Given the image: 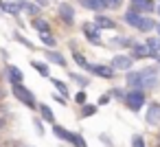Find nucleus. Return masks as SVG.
<instances>
[{
    "mask_svg": "<svg viewBox=\"0 0 160 147\" xmlns=\"http://www.w3.org/2000/svg\"><path fill=\"white\" fill-rule=\"evenodd\" d=\"M123 103H125L132 112H140V110L147 105V92H145V90H125Z\"/></svg>",
    "mask_w": 160,
    "mask_h": 147,
    "instance_id": "obj_2",
    "label": "nucleus"
},
{
    "mask_svg": "<svg viewBox=\"0 0 160 147\" xmlns=\"http://www.w3.org/2000/svg\"><path fill=\"white\" fill-rule=\"evenodd\" d=\"M125 84H127V90H140V84H142V73L140 70H127L125 73Z\"/></svg>",
    "mask_w": 160,
    "mask_h": 147,
    "instance_id": "obj_13",
    "label": "nucleus"
},
{
    "mask_svg": "<svg viewBox=\"0 0 160 147\" xmlns=\"http://www.w3.org/2000/svg\"><path fill=\"white\" fill-rule=\"evenodd\" d=\"M129 9L140 16H151L156 13V0H129Z\"/></svg>",
    "mask_w": 160,
    "mask_h": 147,
    "instance_id": "obj_6",
    "label": "nucleus"
},
{
    "mask_svg": "<svg viewBox=\"0 0 160 147\" xmlns=\"http://www.w3.org/2000/svg\"><path fill=\"white\" fill-rule=\"evenodd\" d=\"M99 140H101L103 145H108V147H114V140H112L108 134H99Z\"/></svg>",
    "mask_w": 160,
    "mask_h": 147,
    "instance_id": "obj_38",
    "label": "nucleus"
},
{
    "mask_svg": "<svg viewBox=\"0 0 160 147\" xmlns=\"http://www.w3.org/2000/svg\"><path fill=\"white\" fill-rule=\"evenodd\" d=\"M16 147H33V145H24V143H18Z\"/></svg>",
    "mask_w": 160,
    "mask_h": 147,
    "instance_id": "obj_46",
    "label": "nucleus"
},
{
    "mask_svg": "<svg viewBox=\"0 0 160 147\" xmlns=\"http://www.w3.org/2000/svg\"><path fill=\"white\" fill-rule=\"evenodd\" d=\"M110 101H112V97H110V94H108V92H103V94H101V97H99V105H108V103H110Z\"/></svg>",
    "mask_w": 160,
    "mask_h": 147,
    "instance_id": "obj_40",
    "label": "nucleus"
},
{
    "mask_svg": "<svg viewBox=\"0 0 160 147\" xmlns=\"http://www.w3.org/2000/svg\"><path fill=\"white\" fill-rule=\"evenodd\" d=\"M70 145H72V147H88L86 138H83L81 134H77V132H72V134H70Z\"/></svg>",
    "mask_w": 160,
    "mask_h": 147,
    "instance_id": "obj_31",
    "label": "nucleus"
},
{
    "mask_svg": "<svg viewBox=\"0 0 160 147\" xmlns=\"http://www.w3.org/2000/svg\"><path fill=\"white\" fill-rule=\"evenodd\" d=\"M31 27L38 31V35H46V33H53L51 31V22L46 20V18H42V16H38V18H33L31 20Z\"/></svg>",
    "mask_w": 160,
    "mask_h": 147,
    "instance_id": "obj_15",
    "label": "nucleus"
},
{
    "mask_svg": "<svg viewBox=\"0 0 160 147\" xmlns=\"http://www.w3.org/2000/svg\"><path fill=\"white\" fill-rule=\"evenodd\" d=\"M11 3H24V0H11Z\"/></svg>",
    "mask_w": 160,
    "mask_h": 147,
    "instance_id": "obj_50",
    "label": "nucleus"
},
{
    "mask_svg": "<svg viewBox=\"0 0 160 147\" xmlns=\"http://www.w3.org/2000/svg\"><path fill=\"white\" fill-rule=\"evenodd\" d=\"M81 33L83 38L92 44V46H103V38H101V31L92 24V22H83L81 24Z\"/></svg>",
    "mask_w": 160,
    "mask_h": 147,
    "instance_id": "obj_4",
    "label": "nucleus"
},
{
    "mask_svg": "<svg viewBox=\"0 0 160 147\" xmlns=\"http://www.w3.org/2000/svg\"><path fill=\"white\" fill-rule=\"evenodd\" d=\"M11 94H13L24 108H29V110H38V99H35V94H33L24 84H16V86H11Z\"/></svg>",
    "mask_w": 160,
    "mask_h": 147,
    "instance_id": "obj_1",
    "label": "nucleus"
},
{
    "mask_svg": "<svg viewBox=\"0 0 160 147\" xmlns=\"http://www.w3.org/2000/svg\"><path fill=\"white\" fill-rule=\"evenodd\" d=\"M2 75H5V79H7L11 86H16V84H24V73H22L18 66H13V64H7L5 70H2Z\"/></svg>",
    "mask_w": 160,
    "mask_h": 147,
    "instance_id": "obj_9",
    "label": "nucleus"
},
{
    "mask_svg": "<svg viewBox=\"0 0 160 147\" xmlns=\"http://www.w3.org/2000/svg\"><path fill=\"white\" fill-rule=\"evenodd\" d=\"M158 70H160L158 66H145V68H140L142 75H158Z\"/></svg>",
    "mask_w": 160,
    "mask_h": 147,
    "instance_id": "obj_36",
    "label": "nucleus"
},
{
    "mask_svg": "<svg viewBox=\"0 0 160 147\" xmlns=\"http://www.w3.org/2000/svg\"><path fill=\"white\" fill-rule=\"evenodd\" d=\"M151 59H156V66H160V55H151Z\"/></svg>",
    "mask_w": 160,
    "mask_h": 147,
    "instance_id": "obj_45",
    "label": "nucleus"
},
{
    "mask_svg": "<svg viewBox=\"0 0 160 147\" xmlns=\"http://www.w3.org/2000/svg\"><path fill=\"white\" fill-rule=\"evenodd\" d=\"M153 29H156V20L151 16H142L136 27V31H140V33H153Z\"/></svg>",
    "mask_w": 160,
    "mask_h": 147,
    "instance_id": "obj_21",
    "label": "nucleus"
},
{
    "mask_svg": "<svg viewBox=\"0 0 160 147\" xmlns=\"http://www.w3.org/2000/svg\"><path fill=\"white\" fill-rule=\"evenodd\" d=\"M31 68L33 70H38L44 79H51V68H48V64L46 62H40V59H31Z\"/></svg>",
    "mask_w": 160,
    "mask_h": 147,
    "instance_id": "obj_24",
    "label": "nucleus"
},
{
    "mask_svg": "<svg viewBox=\"0 0 160 147\" xmlns=\"http://www.w3.org/2000/svg\"><path fill=\"white\" fill-rule=\"evenodd\" d=\"M13 40H16V42H20V44H22L24 48H29V51H38V46H35L27 35H22L20 31H13Z\"/></svg>",
    "mask_w": 160,
    "mask_h": 147,
    "instance_id": "obj_28",
    "label": "nucleus"
},
{
    "mask_svg": "<svg viewBox=\"0 0 160 147\" xmlns=\"http://www.w3.org/2000/svg\"><path fill=\"white\" fill-rule=\"evenodd\" d=\"M77 40H68V46H70V51H77V44H75Z\"/></svg>",
    "mask_w": 160,
    "mask_h": 147,
    "instance_id": "obj_41",
    "label": "nucleus"
},
{
    "mask_svg": "<svg viewBox=\"0 0 160 147\" xmlns=\"http://www.w3.org/2000/svg\"><path fill=\"white\" fill-rule=\"evenodd\" d=\"M160 86V77L158 75H142V84H140V90L145 92H151Z\"/></svg>",
    "mask_w": 160,
    "mask_h": 147,
    "instance_id": "obj_18",
    "label": "nucleus"
},
{
    "mask_svg": "<svg viewBox=\"0 0 160 147\" xmlns=\"http://www.w3.org/2000/svg\"><path fill=\"white\" fill-rule=\"evenodd\" d=\"M40 42L44 44V48H51V51H55V48H57V40H55V35H53V33L40 35Z\"/></svg>",
    "mask_w": 160,
    "mask_h": 147,
    "instance_id": "obj_30",
    "label": "nucleus"
},
{
    "mask_svg": "<svg viewBox=\"0 0 160 147\" xmlns=\"http://www.w3.org/2000/svg\"><path fill=\"white\" fill-rule=\"evenodd\" d=\"M136 42H138V40H134V38L116 35V38H112V40H110V46H112V48H123V51H132Z\"/></svg>",
    "mask_w": 160,
    "mask_h": 147,
    "instance_id": "obj_14",
    "label": "nucleus"
},
{
    "mask_svg": "<svg viewBox=\"0 0 160 147\" xmlns=\"http://www.w3.org/2000/svg\"><path fill=\"white\" fill-rule=\"evenodd\" d=\"M97 112H99V105L86 103V105H81V110H79V119H90V116H94Z\"/></svg>",
    "mask_w": 160,
    "mask_h": 147,
    "instance_id": "obj_29",
    "label": "nucleus"
},
{
    "mask_svg": "<svg viewBox=\"0 0 160 147\" xmlns=\"http://www.w3.org/2000/svg\"><path fill=\"white\" fill-rule=\"evenodd\" d=\"M153 33H158L156 38H160V22H156V29H153Z\"/></svg>",
    "mask_w": 160,
    "mask_h": 147,
    "instance_id": "obj_42",
    "label": "nucleus"
},
{
    "mask_svg": "<svg viewBox=\"0 0 160 147\" xmlns=\"http://www.w3.org/2000/svg\"><path fill=\"white\" fill-rule=\"evenodd\" d=\"M2 5H5V0H0V13H2Z\"/></svg>",
    "mask_w": 160,
    "mask_h": 147,
    "instance_id": "obj_48",
    "label": "nucleus"
},
{
    "mask_svg": "<svg viewBox=\"0 0 160 147\" xmlns=\"http://www.w3.org/2000/svg\"><path fill=\"white\" fill-rule=\"evenodd\" d=\"M38 112H40L42 123H51V125H55V114H53V110H51L46 103H38Z\"/></svg>",
    "mask_w": 160,
    "mask_h": 147,
    "instance_id": "obj_22",
    "label": "nucleus"
},
{
    "mask_svg": "<svg viewBox=\"0 0 160 147\" xmlns=\"http://www.w3.org/2000/svg\"><path fill=\"white\" fill-rule=\"evenodd\" d=\"M2 13L13 16V18H20V13H22V3H11V0H5V5H2Z\"/></svg>",
    "mask_w": 160,
    "mask_h": 147,
    "instance_id": "obj_20",
    "label": "nucleus"
},
{
    "mask_svg": "<svg viewBox=\"0 0 160 147\" xmlns=\"http://www.w3.org/2000/svg\"><path fill=\"white\" fill-rule=\"evenodd\" d=\"M44 59L48 62V64H55V66H59V68H66L68 66V59L64 57V53H59L57 48L55 51H51V48H44Z\"/></svg>",
    "mask_w": 160,
    "mask_h": 147,
    "instance_id": "obj_11",
    "label": "nucleus"
},
{
    "mask_svg": "<svg viewBox=\"0 0 160 147\" xmlns=\"http://www.w3.org/2000/svg\"><path fill=\"white\" fill-rule=\"evenodd\" d=\"M88 73L94 75V77H99V79H105V81H110V79L116 77V73L110 68V64H90L88 66Z\"/></svg>",
    "mask_w": 160,
    "mask_h": 147,
    "instance_id": "obj_7",
    "label": "nucleus"
},
{
    "mask_svg": "<svg viewBox=\"0 0 160 147\" xmlns=\"http://www.w3.org/2000/svg\"><path fill=\"white\" fill-rule=\"evenodd\" d=\"M48 81L53 84V88L57 90V94H62V97L70 94V90H68V84H66V81H62V79H57V77H51Z\"/></svg>",
    "mask_w": 160,
    "mask_h": 147,
    "instance_id": "obj_27",
    "label": "nucleus"
},
{
    "mask_svg": "<svg viewBox=\"0 0 160 147\" xmlns=\"http://www.w3.org/2000/svg\"><path fill=\"white\" fill-rule=\"evenodd\" d=\"M33 127H35V132H38L40 136H44V132H46V129H44V123H42V119H40V116H35V119H33Z\"/></svg>",
    "mask_w": 160,
    "mask_h": 147,
    "instance_id": "obj_35",
    "label": "nucleus"
},
{
    "mask_svg": "<svg viewBox=\"0 0 160 147\" xmlns=\"http://www.w3.org/2000/svg\"><path fill=\"white\" fill-rule=\"evenodd\" d=\"M108 94H110L112 99H116V101H123V99H125V88L114 86V88H110V90H108Z\"/></svg>",
    "mask_w": 160,
    "mask_h": 147,
    "instance_id": "obj_32",
    "label": "nucleus"
},
{
    "mask_svg": "<svg viewBox=\"0 0 160 147\" xmlns=\"http://www.w3.org/2000/svg\"><path fill=\"white\" fill-rule=\"evenodd\" d=\"M132 147H147V140H145V136H140V134H134V136H132Z\"/></svg>",
    "mask_w": 160,
    "mask_h": 147,
    "instance_id": "obj_34",
    "label": "nucleus"
},
{
    "mask_svg": "<svg viewBox=\"0 0 160 147\" xmlns=\"http://www.w3.org/2000/svg\"><path fill=\"white\" fill-rule=\"evenodd\" d=\"M53 101H55V103H59V105H68V99H66V97H62V94H53Z\"/></svg>",
    "mask_w": 160,
    "mask_h": 147,
    "instance_id": "obj_39",
    "label": "nucleus"
},
{
    "mask_svg": "<svg viewBox=\"0 0 160 147\" xmlns=\"http://www.w3.org/2000/svg\"><path fill=\"white\" fill-rule=\"evenodd\" d=\"M0 147H2V145H0Z\"/></svg>",
    "mask_w": 160,
    "mask_h": 147,
    "instance_id": "obj_51",
    "label": "nucleus"
},
{
    "mask_svg": "<svg viewBox=\"0 0 160 147\" xmlns=\"http://www.w3.org/2000/svg\"><path fill=\"white\" fill-rule=\"evenodd\" d=\"M156 13H158V18H160V5H156Z\"/></svg>",
    "mask_w": 160,
    "mask_h": 147,
    "instance_id": "obj_47",
    "label": "nucleus"
},
{
    "mask_svg": "<svg viewBox=\"0 0 160 147\" xmlns=\"http://www.w3.org/2000/svg\"><path fill=\"white\" fill-rule=\"evenodd\" d=\"M5 125H7V119H5V116H0V129H2Z\"/></svg>",
    "mask_w": 160,
    "mask_h": 147,
    "instance_id": "obj_44",
    "label": "nucleus"
},
{
    "mask_svg": "<svg viewBox=\"0 0 160 147\" xmlns=\"http://www.w3.org/2000/svg\"><path fill=\"white\" fill-rule=\"evenodd\" d=\"M92 24L99 29V31H114L118 24L112 20V18H108L105 13H94V20H92Z\"/></svg>",
    "mask_w": 160,
    "mask_h": 147,
    "instance_id": "obj_10",
    "label": "nucleus"
},
{
    "mask_svg": "<svg viewBox=\"0 0 160 147\" xmlns=\"http://www.w3.org/2000/svg\"><path fill=\"white\" fill-rule=\"evenodd\" d=\"M75 103H77L79 108L88 103V94H86V90H77V92H75Z\"/></svg>",
    "mask_w": 160,
    "mask_h": 147,
    "instance_id": "obj_33",
    "label": "nucleus"
},
{
    "mask_svg": "<svg viewBox=\"0 0 160 147\" xmlns=\"http://www.w3.org/2000/svg\"><path fill=\"white\" fill-rule=\"evenodd\" d=\"M105 3H108V7H110V9H121L125 0H105Z\"/></svg>",
    "mask_w": 160,
    "mask_h": 147,
    "instance_id": "obj_37",
    "label": "nucleus"
},
{
    "mask_svg": "<svg viewBox=\"0 0 160 147\" xmlns=\"http://www.w3.org/2000/svg\"><path fill=\"white\" fill-rule=\"evenodd\" d=\"M5 97H7V92H5V88H2V86H0V101H2Z\"/></svg>",
    "mask_w": 160,
    "mask_h": 147,
    "instance_id": "obj_43",
    "label": "nucleus"
},
{
    "mask_svg": "<svg viewBox=\"0 0 160 147\" xmlns=\"http://www.w3.org/2000/svg\"><path fill=\"white\" fill-rule=\"evenodd\" d=\"M53 134H55V138H59V140H64V143H70V129H66L64 125H59V123H55L53 125Z\"/></svg>",
    "mask_w": 160,
    "mask_h": 147,
    "instance_id": "obj_26",
    "label": "nucleus"
},
{
    "mask_svg": "<svg viewBox=\"0 0 160 147\" xmlns=\"http://www.w3.org/2000/svg\"><path fill=\"white\" fill-rule=\"evenodd\" d=\"M70 59H72V62H75V64L81 68V73H88L90 62H88V57H86V55H83L79 48H77V51H70Z\"/></svg>",
    "mask_w": 160,
    "mask_h": 147,
    "instance_id": "obj_19",
    "label": "nucleus"
},
{
    "mask_svg": "<svg viewBox=\"0 0 160 147\" xmlns=\"http://www.w3.org/2000/svg\"><path fill=\"white\" fill-rule=\"evenodd\" d=\"M55 13H57V20H59L66 29H72V27H75V22H77V11H75V7H72L70 3H59L57 9H55Z\"/></svg>",
    "mask_w": 160,
    "mask_h": 147,
    "instance_id": "obj_3",
    "label": "nucleus"
},
{
    "mask_svg": "<svg viewBox=\"0 0 160 147\" xmlns=\"http://www.w3.org/2000/svg\"><path fill=\"white\" fill-rule=\"evenodd\" d=\"M140 18H142V16H140V13H136V11H132V9H127V11L123 13V22H125V24H129L132 29H136V27H138Z\"/></svg>",
    "mask_w": 160,
    "mask_h": 147,
    "instance_id": "obj_25",
    "label": "nucleus"
},
{
    "mask_svg": "<svg viewBox=\"0 0 160 147\" xmlns=\"http://www.w3.org/2000/svg\"><path fill=\"white\" fill-rule=\"evenodd\" d=\"M68 77H70V81H75L79 86V90H86L90 86V77L86 73H81V70H72V73H68Z\"/></svg>",
    "mask_w": 160,
    "mask_h": 147,
    "instance_id": "obj_17",
    "label": "nucleus"
},
{
    "mask_svg": "<svg viewBox=\"0 0 160 147\" xmlns=\"http://www.w3.org/2000/svg\"><path fill=\"white\" fill-rule=\"evenodd\" d=\"M129 57L136 62V59H151V53L147 51V46L142 44V42H136L134 44V48L129 51Z\"/></svg>",
    "mask_w": 160,
    "mask_h": 147,
    "instance_id": "obj_16",
    "label": "nucleus"
},
{
    "mask_svg": "<svg viewBox=\"0 0 160 147\" xmlns=\"http://www.w3.org/2000/svg\"><path fill=\"white\" fill-rule=\"evenodd\" d=\"M158 147H160V132H158Z\"/></svg>",
    "mask_w": 160,
    "mask_h": 147,
    "instance_id": "obj_49",
    "label": "nucleus"
},
{
    "mask_svg": "<svg viewBox=\"0 0 160 147\" xmlns=\"http://www.w3.org/2000/svg\"><path fill=\"white\" fill-rule=\"evenodd\" d=\"M132 66H134V59L129 57V53H118V55H114L112 62H110V68H112L114 73H116V70L127 73V70H132Z\"/></svg>",
    "mask_w": 160,
    "mask_h": 147,
    "instance_id": "obj_5",
    "label": "nucleus"
},
{
    "mask_svg": "<svg viewBox=\"0 0 160 147\" xmlns=\"http://www.w3.org/2000/svg\"><path fill=\"white\" fill-rule=\"evenodd\" d=\"M145 123H147V125H151V127L160 125V103H158V101H149V103H147Z\"/></svg>",
    "mask_w": 160,
    "mask_h": 147,
    "instance_id": "obj_8",
    "label": "nucleus"
},
{
    "mask_svg": "<svg viewBox=\"0 0 160 147\" xmlns=\"http://www.w3.org/2000/svg\"><path fill=\"white\" fill-rule=\"evenodd\" d=\"M77 3H79V7H83L86 11H94V13H103L105 9H110L105 0H77Z\"/></svg>",
    "mask_w": 160,
    "mask_h": 147,
    "instance_id": "obj_12",
    "label": "nucleus"
},
{
    "mask_svg": "<svg viewBox=\"0 0 160 147\" xmlns=\"http://www.w3.org/2000/svg\"><path fill=\"white\" fill-rule=\"evenodd\" d=\"M22 13H27L31 20L33 18H38V16H42V9L33 3V0H24V3H22Z\"/></svg>",
    "mask_w": 160,
    "mask_h": 147,
    "instance_id": "obj_23",
    "label": "nucleus"
}]
</instances>
